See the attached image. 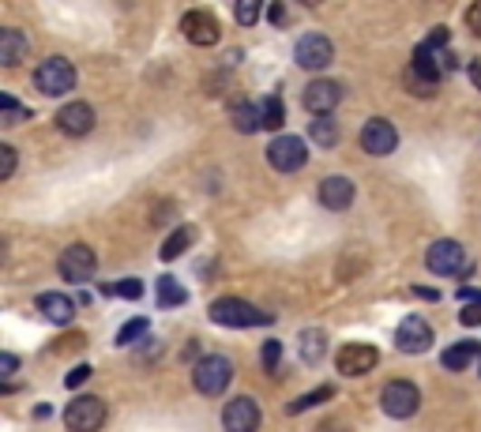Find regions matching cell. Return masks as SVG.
Here are the masks:
<instances>
[{
    "mask_svg": "<svg viewBox=\"0 0 481 432\" xmlns=\"http://www.w3.org/2000/svg\"><path fill=\"white\" fill-rule=\"evenodd\" d=\"M207 316H211V323H222V327H264V323H271V312L256 309L252 301H241V297L211 301Z\"/></svg>",
    "mask_w": 481,
    "mask_h": 432,
    "instance_id": "cell-1",
    "label": "cell"
},
{
    "mask_svg": "<svg viewBox=\"0 0 481 432\" xmlns=\"http://www.w3.org/2000/svg\"><path fill=\"white\" fill-rule=\"evenodd\" d=\"M230 379H234V361L230 358H222V353H207V358H199L196 369H192V384L199 395H222L226 388H230Z\"/></svg>",
    "mask_w": 481,
    "mask_h": 432,
    "instance_id": "cell-2",
    "label": "cell"
},
{
    "mask_svg": "<svg viewBox=\"0 0 481 432\" xmlns=\"http://www.w3.org/2000/svg\"><path fill=\"white\" fill-rule=\"evenodd\" d=\"M425 264H428V271L433 274H440V278H451V274H459V278H467L474 267L467 264V252H463V245L459 241H451V237H440V241H433L428 245V252H425Z\"/></svg>",
    "mask_w": 481,
    "mask_h": 432,
    "instance_id": "cell-3",
    "label": "cell"
},
{
    "mask_svg": "<svg viewBox=\"0 0 481 432\" xmlns=\"http://www.w3.org/2000/svg\"><path fill=\"white\" fill-rule=\"evenodd\" d=\"M418 406H421V391L410 384V379H391V384H384V391H380V410L395 421L414 418Z\"/></svg>",
    "mask_w": 481,
    "mask_h": 432,
    "instance_id": "cell-4",
    "label": "cell"
},
{
    "mask_svg": "<svg viewBox=\"0 0 481 432\" xmlns=\"http://www.w3.org/2000/svg\"><path fill=\"white\" fill-rule=\"evenodd\" d=\"M64 425L68 432H98L106 425V402L94 395H80L64 406Z\"/></svg>",
    "mask_w": 481,
    "mask_h": 432,
    "instance_id": "cell-5",
    "label": "cell"
},
{
    "mask_svg": "<svg viewBox=\"0 0 481 432\" xmlns=\"http://www.w3.org/2000/svg\"><path fill=\"white\" fill-rule=\"evenodd\" d=\"M34 83H38L42 94L61 98V94H68V91L75 87V68H72V61H64V57H45V61L38 64V72H34Z\"/></svg>",
    "mask_w": 481,
    "mask_h": 432,
    "instance_id": "cell-6",
    "label": "cell"
},
{
    "mask_svg": "<svg viewBox=\"0 0 481 432\" xmlns=\"http://www.w3.org/2000/svg\"><path fill=\"white\" fill-rule=\"evenodd\" d=\"M309 162V143L301 136H278L267 147V166L278 173H297L301 166Z\"/></svg>",
    "mask_w": 481,
    "mask_h": 432,
    "instance_id": "cell-7",
    "label": "cell"
},
{
    "mask_svg": "<svg viewBox=\"0 0 481 432\" xmlns=\"http://www.w3.org/2000/svg\"><path fill=\"white\" fill-rule=\"evenodd\" d=\"M61 278L64 283H72V286H83V283H91L94 278V271H98V256H94V248L91 245H68L64 252H61Z\"/></svg>",
    "mask_w": 481,
    "mask_h": 432,
    "instance_id": "cell-8",
    "label": "cell"
},
{
    "mask_svg": "<svg viewBox=\"0 0 481 432\" xmlns=\"http://www.w3.org/2000/svg\"><path fill=\"white\" fill-rule=\"evenodd\" d=\"M459 68V61H455V53H447L444 45H433V42H421L414 49V72L421 75V80L428 83H440L444 72H455Z\"/></svg>",
    "mask_w": 481,
    "mask_h": 432,
    "instance_id": "cell-9",
    "label": "cell"
},
{
    "mask_svg": "<svg viewBox=\"0 0 481 432\" xmlns=\"http://www.w3.org/2000/svg\"><path fill=\"white\" fill-rule=\"evenodd\" d=\"M293 61H297V68L320 72V68H327L335 61V45H332V38H323V34H305L293 45Z\"/></svg>",
    "mask_w": 481,
    "mask_h": 432,
    "instance_id": "cell-10",
    "label": "cell"
},
{
    "mask_svg": "<svg viewBox=\"0 0 481 432\" xmlns=\"http://www.w3.org/2000/svg\"><path fill=\"white\" fill-rule=\"evenodd\" d=\"M342 101V87L335 80H313L301 94V106H305L313 117H332L335 106Z\"/></svg>",
    "mask_w": 481,
    "mask_h": 432,
    "instance_id": "cell-11",
    "label": "cell"
},
{
    "mask_svg": "<svg viewBox=\"0 0 481 432\" xmlns=\"http://www.w3.org/2000/svg\"><path fill=\"white\" fill-rule=\"evenodd\" d=\"M361 147L369 150L372 158L391 155V150L399 147V132H395V124H391L388 117H372V120H365V129H361Z\"/></svg>",
    "mask_w": 481,
    "mask_h": 432,
    "instance_id": "cell-12",
    "label": "cell"
},
{
    "mask_svg": "<svg viewBox=\"0 0 481 432\" xmlns=\"http://www.w3.org/2000/svg\"><path fill=\"white\" fill-rule=\"evenodd\" d=\"M181 34H185L192 45H215L218 34H222V27H218L215 12H207V8H192V12L181 15Z\"/></svg>",
    "mask_w": 481,
    "mask_h": 432,
    "instance_id": "cell-13",
    "label": "cell"
},
{
    "mask_svg": "<svg viewBox=\"0 0 481 432\" xmlns=\"http://www.w3.org/2000/svg\"><path fill=\"white\" fill-rule=\"evenodd\" d=\"M260 406L252 402L248 395H241V398H230L226 402V410H222V428L226 432H256L260 428Z\"/></svg>",
    "mask_w": 481,
    "mask_h": 432,
    "instance_id": "cell-14",
    "label": "cell"
},
{
    "mask_svg": "<svg viewBox=\"0 0 481 432\" xmlns=\"http://www.w3.org/2000/svg\"><path fill=\"white\" fill-rule=\"evenodd\" d=\"M433 323L421 320V316H407L399 323V331H395V346L402 353H425L428 346H433Z\"/></svg>",
    "mask_w": 481,
    "mask_h": 432,
    "instance_id": "cell-15",
    "label": "cell"
},
{
    "mask_svg": "<svg viewBox=\"0 0 481 432\" xmlns=\"http://www.w3.org/2000/svg\"><path fill=\"white\" fill-rule=\"evenodd\" d=\"M376 361H380L376 346H369V342H350V346L339 350L335 369H339V376H365V372L376 369Z\"/></svg>",
    "mask_w": 481,
    "mask_h": 432,
    "instance_id": "cell-16",
    "label": "cell"
},
{
    "mask_svg": "<svg viewBox=\"0 0 481 432\" xmlns=\"http://www.w3.org/2000/svg\"><path fill=\"white\" fill-rule=\"evenodd\" d=\"M57 129L64 136H87L94 129V110L87 101H68V106L57 113Z\"/></svg>",
    "mask_w": 481,
    "mask_h": 432,
    "instance_id": "cell-17",
    "label": "cell"
},
{
    "mask_svg": "<svg viewBox=\"0 0 481 432\" xmlns=\"http://www.w3.org/2000/svg\"><path fill=\"white\" fill-rule=\"evenodd\" d=\"M320 203L327 211H346L353 203V181L350 177H323L320 181Z\"/></svg>",
    "mask_w": 481,
    "mask_h": 432,
    "instance_id": "cell-18",
    "label": "cell"
},
{
    "mask_svg": "<svg viewBox=\"0 0 481 432\" xmlns=\"http://www.w3.org/2000/svg\"><path fill=\"white\" fill-rule=\"evenodd\" d=\"M38 312H42L49 323L68 327V323L75 320V297H68V293H42V297H38Z\"/></svg>",
    "mask_w": 481,
    "mask_h": 432,
    "instance_id": "cell-19",
    "label": "cell"
},
{
    "mask_svg": "<svg viewBox=\"0 0 481 432\" xmlns=\"http://www.w3.org/2000/svg\"><path fill=\"white\" fill-rule=\"evenodd\" d=\"M27 53H31L27 34L15 31V27H5V31H0V64H5V68H15V64L27 61Z\"/></svg>",
    "mask_w": 481,
    "mask_h": 432,
    "instance_id": "cell-20",
    "label": "cell"
},
{
    "mask_svg": "<svg viewBox=\"0 0 481 432\" xmlns=\"http://www.w3.org/2000/svg\"><path fill=\"white\" fill-rule=\"evenodd\" d=\"M444 369H451V372H463L470 361H481V346L474 342V339H467V342H455V346H447L444 350Z\"/></svg>",
    "mask_w": 481,
    "mask_h": 432,
    "instance_id": "cell-21",
    "label": "cell"
},
{
    "mask_svg": "<svg viewBox=\"0 0 481 432\" xmlns=\"http://www.w3.org/2000/svg\"><path fill=\"white\" fill-rule=\"evenodd\" d=\"M301 361H309V365H320L323 361V353H327V335L320 331V327H309V331H301Z\"/></svg>",
    "mask_w": 481,
    "mask_h": 432,
    "instance_id": "cell-22",
    "label": "cell"
},
{
    "mask_svg": "<svg viewBox=\"0 0 481 432\" xmlns=\"http://www.w3.org/2000/svg\"><path fill=\"white\" fill-rule=\"evenodd\" d=\"M234 129L252 136L264 129V110L256 106V101H241V106H234Z\"/></svg>",
    "mask_w": 481,
    "mask_h": 432,
    "instance_id": "cell-23",
    "label": "cell"
},
{
    "mask_svg": "<svg viewBox=\"0 0 481 432\" xmlns=\"http://www.w3.org/2000/svg\"><path fill=\"white\" fill-rule=\"evenodd\" d=\"M155 290H159V304H162V309H177V304H185V297H188L185 286L177 283L173 274H162L159 283H155Z\"/></svg>",
    "mask_w": 481,
    "mask_h": 432,
    "instance_id": "cell-24",
    "label": "cell"
},
{
    "mask_svg": "<svg viewBox=\"0 0 481 432\" xmlns=\"http://www.w3.org/2000/svg\"><path fill=\"white\" fill-rule=\"evenodd\" d=\"M192 241H196V230H192V226H181V230H173V234H169V241L162 245V260H166V264H169V260H177L181 252H188V248H192Z\"/></svg>",
    "mask_w": 481,
    "mask_h": 432,
    "instance_id": "cell-25",
    "label": "cell"
},
{
    "mask_svg": "<svg viewBox=\"0 0 481 432\" xmlns=\"http://www.w3.org/2000/svg\"><path fill=\"white\" fill-rule=\"evenodd\" d=\"M339 120L335 117H316L313 120V143H320V147H335L339 143Z\"/></svg>",
    "mask_w": 481,
    "mask_h": 432,
    "instance_id": "cell-26",
    "label": "cell"
},
{
    "mask_svg": "<svg viewBox=\"0 0 481 432\" xmlns=\"http://www.w3.org/2000/svg\"><path fill=\"white\" fill-rule=\"evenodd\" d=\"M327 398H335V388H332V384H320L316 391H309V395H301V398H293V402H290V414H301V410H313V406H320V402H327Z\"/></svg>",
    "mask_w": 481,
    "mask_h": 432,
    "instance_id": "cell-27",
    "label": "cell"
},
{
    "mask_svg": "<svg viewBox=\"0 0 481 432\" xmlns=\"http://www.w3.org/2000/svg\"><path fill=\"white\" fill-rule=\"evenodd\" d=\"M260 110H264V129L271 132V129H283V124H286V110H283V98H264L260 101Z\"/></svg>",
    "mask_w": 481,
    "mask_h": 432,
    "instance_id": "cell-28",
    "label": "cell"
},
{
    "mask_svg": "<svg viewBox=\"0 0 481 432\" xmlns=\"http://www.w3.org/2000/svg\"><path fill=\"white\" fill-rule=\"evenodd\" d=\"M150 331V320H143V316H136V320H129L117 331V346H132V342H139L143 335Z\"/></svg>",
    "mask_w": 481,
    "mask_h": 432,
    "instance_id": "cell-29",
    "label": "cell"
},
{
    "mask_svg": "<svg viewBox=\"0 0 481 432\" xmlns=\"http://www.w3.org/2000/svg\"><path fill=\"white\" fill-rule=\"evenodd\" d=\"M27 117H31V110H27V106H19V101H15L12 94L0 98V124H19V120H27Z\"/></svg>",
    "mask_w": 481,
    "mask_h": 432,
    "instance_id": "cell-30",
    "label": "cell"
},
{
    "mask_svg": "<svg viewBox=\"0 0 481 432\" xmlns=\"http://www.w3.org/2000/svg\"><path fill=\"white\" fill-rule=\"evenodd\" d=\"M234 19L241 23V27H252V23L260 19V5H256V0H241V5L234 8Z\"/></svg>",
    "mask_w": 481,
    "mask_h": 432,
    "instance_id": "cell-31",
    "label": "cell"
},
{
    "mask_svg": "<svg viewBox=\"0 0 481 432\" xmlns=\"http://www.w3.org/2000/svg\"><path fill=\"white\" fill-rule=\"evenodd\" d=\"M106 293H120V297L136 301V297H143V283L139 278H124V283H117V286H106Z\"/></svg>",
    "mask_w": 481,
    "mask_h": 432,
    "instance_id": "cell-32",
    "label": "cell"
},
{
    "mask_svg": "<svg viewBox=\"0 0 481 432\" xmlns=\"http://www.w3.org/2000/svg\"><path fill=\"white\" fill-rule=\"evenodd\" d=\"M12 173H15V147L0 143V181H12Z\"/></svg>",
    "mask_w": 481,
    "mask_h": 432,
    "instance_id": "cell-33",
    "label": "cell"
},
{
    "mask_svg": "<svg viewBox=\"0 0 481 432\" xmlns=\"http://www.w3.org/2000/svg\"><path fill=\"white\" fill-rule=\"evenodd\" d=\"M407 87H410V94H421V98H433V94H437V83L421 80L418 72H410V75H407Z\"/></svg>",
    "mask_w": 481,
    "mask_h": 432,
    "instance_id": "cell-34",
    "label": "cell"
},
{
    "mask_svg": "<svg viewBox=\"0 0 481 432\" xmlns=\"http://www.w3.org/2000/svg\"><path fill=\"white\" fill-rule=\"evenodd\" d=\"M278 358H283V346H278L274 339H267V342H264V369H267V372L278 369Z\"/></svg>",
    "mask_w": 481,
    "mask_h": 432,
    "instance_id": "cell-35",
    "label": "cell"
},
{
    "mask_svg": "<svg viewBox=\"0 0 481 432\" xmlns=\"http://www.w3.org/2000/svg\"><path fill=\"white\" fill-rule=\"evenodd\" d=\"M459 320H463V327H481V304H463Z\"/></svg>",
    "mask_w": 481,
    "mask_h": 432,
    "instance_id": "cell-36",
    "label": "cell"
},
{
    "mask_svg": "<svg viewBox=\"0 0 481 432\" xmlns=\"http://www.w3.org/2000/svg\"><path fill=\"white\" fill-rule=\"evenodd\" d=\"M87 379H91V365H80V369H72V372H68L64 384H68V388H83Z\"/></svg>",
    "mask_w": 481,
    "mask_h": 432,
    "instance_id": "cell-37",
    "label": "cell"
},
{
    "mask_svg": "<svg viewBox=\"0 0 481 432\" xmlns=\"http://www.w3.org/2000/svg\"><path fill=\"white\" fill-rule=\"evenodd\" d=\"M467 27H470L474 34H481V5H474V8H467Z\"/></svg>",
    "mask_w": 481,
    "mask_h": 432,
    "instance_id": "cell-38",
    "label": "cell"
},
{
    "mask_svg": "<svg viewBox=\"0 0 481 432\" xmlns=\"http://www.w3.org/2000/svg\"><path fill=\"white\" fill-rule=\"evenodd\" d=\"M15 369H19V358H15V353H5V358H0V372L12 376Z\"/></svg>",
    "mask_w": 481,
    "mask_h": 432,
    "instance_id": "cell-39",
    "label": "cell"
},
{
    "mask_svg": "<svg viewBox=\"0 0 481 432\" xmlns=\"http://www.w3.org/2000/svg\"><path fill=\"white\" fill-rule=\"evenodd\" d=\"M316 432H350V428H346L342 421H323V425H320Z\"/></svg>",
    "mask_w": 481,
    "mask_h": 432,
    "instance_id": "cell-40",
    "label": "cell"
},
{
    "mask_svg": "<svg viewBox=\"0 0 481 432\" xmlns=\"http://www.w3.org/2000/svg\"><path fill=\"white\" fill-rule=\"evenodd\" d=\"M470 83L481 91V61H474V64H470Z\"/></svg>",
    "mask_w": 481,
    "mask_h": 432,
    "instance_id": "cell-41",
    "label": "cell"
},
{
    "mask_svg": "<svg viewBox=\"0 0 481 432\" xmlns=\"http://www.w3.org/2000/svg\"><path fill=\"white\" fill-rule=\"evenodd\" d=\"M267 19H271V23H283V19H286V12L278 8V5H271V8H267Z\"/></svg>",
    "mask_w": 481,
    "mask_h": 432,
    "instance_id": "cell-42",
    "label": "cell"
},
{
    "mask_svg": "<svg viewBox=\"0 0 481 432\" xmlns=\"http://www.w3.org/2000/svg\"><path fill=\"white\" fill-rule=\"evenodd\" d=\"M414 293H418V297H425V301H437V297H440L437 290H428V286H414Z\"/></svg>",
    "mask_w": 481,
    "mask_h": 432,
    "instance_id": "cell-43",
    "label": "cell"
},
{
    "mask_svg": "<svg viewBox=\"0 0 481 432\" xmlns=\"http://www.w3.org/2000/svg\"><path fill=\"white\" fill-rule=\"evenodd\" d=\"M477 369H481V361H477Z\"/></svg>",
    "mask_w": 481,
    "mask_h": 432,
    "instance_id": "cell-44",
    "label": "cell"
}]
</instances>
